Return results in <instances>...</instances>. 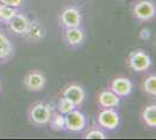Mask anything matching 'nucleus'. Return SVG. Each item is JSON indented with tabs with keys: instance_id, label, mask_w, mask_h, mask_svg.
<instances>
[{
	"instance_id": "1",
	"label": "nucleus",
	"mask_w": 156,
	"mask_h": 140,
	"mask_svg": "<svg viewBox=\"0 0 156 140\" xmlns=\"http://www.w3.org/2000/svg\"><path fill=\"white\" fill-rule=\"evenodd\" d=\"M29 117H30V120L34 124H36V125H46L50 121V118H51L50 107L46 105V104H42V103L35 104L30 109Z\"/></svg>"
},
{
	"instance_id": "2",
	"label": "nucleus",
	"mask_w": 156,
	"mask_h": 140,
	"mask_svg": "<svg viewBox=\"0 0 156 140\" xmlns=\"http://www.w3.org/2000/svg\"><path fill=\"white\" fill-rule=\"evenodd\" d=\"M128 64L134 71H144L150 67L151 61L143 50H135L129 55Z\"/></svg>"
},
{
	"instance_id": "3",
	"label": "nucleus",
	"mask_w": 156,
	"mask_h": 140,
	"mask_svg": "<svg viewBox=\"0 0 156 140\" xmlns=\"http://www.w3.org/2000/svg\"><path fill=\"white\" fill-rule=\"evenodd\" d=\"M65 117V128L71 132H79L85 127L86 119L85 116L77 110H72L69 113L64 114Z\"/></svg>"
},
{
	"instance_id": "4",
	"label": "nucleus",
	"mask_w": 156,
	"mask_h": 140,
	"mask_svg": "<svg viewBox=\"0 0 156 140\" xmlns=\"http://www.w3.org/2000/svg\"><path fill=\"white\" fill-rule=\"evenodd\" d=\"M98 124L107 130H114L119 125V116L112 107H104L98 114Z\"/></svg>"
},
{
	"instance_id": "5",
	"label": "nucleus",
	"mask_w": 156,
	"mask_h": 140,
	"mask_svg": "<svg viewBox=\"0 0 156 140\" xmlns=\"http://www.w3.org/2000/svg\"><path fill=\"white\" fill-rule=\"evenodd\" d=\"M133 13L134 16L139 20H150L155 16V5L149 0H141L135 4Z\"/></svg>"
},
{
	"instance_id": "6",
	"label": "nucleus",
	"mask_w": 156,
	"mask_h": 140,
	"mask_svg": "<svg viewBox=\"0 0 156 140\" xmlns=\"http://www.w3.org/2000/svg\"><path fill=\"white\" fill-rule=\"evenodd\" d=\"M23 82H25V85H26L28 90H30V91H40L42 88L44 87L46 77L37 70H33L29 74H27Z\"/></svg>"
},
{
	"instance_id": "7",
	"label": "nucleus",
	"mask_w": 156,
	"mask_h": 140,
	"mask_svg": "<svg viewBox=\"0 0 156 140\" xmlns=\"http://www.w3.org/2000/svg\"><path fill=\"white\" fill-rule=\"evenodd\" d=\"M111 90L119 97H126L132 92L133 84L126 77H117L111 83Z\"/></svg>"
},
{
	"instance_id": "8",
	"label": "nucleus",
	"mask_w": 156,
	"mask_h": 140,
	"mask_svg": "<svg viewBox=\"0 0 156 140\" xmlns=\"http://www.w3.org/2000/svg\"><path fill=\"white\" fill-rule=\"evenodd\" d=\"M29 23H30V21L27 19V16H25L23 14L18 13L8 21L11 31L16 34V35H22V36H25L27 29L29 27Z\"/></svg>"
},
{
	"instance_id": "9",
	"label": "nucleus",
	"mask_w": 156,
	"mask_h": 140,
	"mask_svg": "<svg viewBox=\"0 0 156 140\" xmlns=\"http://www.w3.org/2000/svg\"><path fill=\"white\" fill-rule=\"evenodd\" d=\"M63 97L70 100L75 106H77L83 103L85 98V92L82 89V87H79L77 84H72V85H69L63 91Z\"/></svg>"
},
{
	"instance_id": "10",
	"label": "nucleus",
	"mask_w": 156,
	"mask_h": 140,
	"mask_svg": "<svg viewBox=\"0 0 156 140\" xmlns=\"http://www.w3.org/2000/svg\"><path fill=\"white\" fill-rule=\"evenodd\" d=\"M61 20H62V23L66 28L78 27L80 23V14L78 12V9L73 8V7H69V8H66L62 12Z\"/></svg>"
},
{
	"instance_id": "11",
	"label": "nucleus",
	"mask_w": 156,
	"mask_h": 140,
	"mask_svg": "<svg viewBox=\"0 0 156 140\" xmlns=\"http://www.w3.org/2000/svg\"><path fill=\"white\" fill-rule=\"evenodd\" d=\"M98 104L101 107H114L119 104V96L112 90H104L98 96Z\"/></svg>"
},
{
	"instance_id": "12",
	"label": "nucleus",
	"mask_w": 156,
	"mask_h": 140,
	"mask_svg": "<svg viewBox=\"0 0 156 140\" xmlns=\"http://www.w3.org/2000/svg\"><path fill=\"white\" fill-rule=\"evenodd\" d=\"M65 40L70 46L75 47L80 45L84 40V33L82 29H79L78 27H71V28H66L65 32Z\"/></svg>"
},
{
	"instance_id": "13",
	"label": "nucleus",
	"mask_w": 156,
	"mask_h": 140,
	"mask_svg": "<svg viewBox=\"0 0 156 140\" xmlns=\"http://www.w3.org/2000/svg\"><path fill=\"white\" fill-rule=\"evenodd\" d=\"M25 36L30 40H40L44 36V29L39 22H30Z\"/></svg>"
},
{
	"instance_id": "14",
	"label": "nucleus",
	"mask_w": 156,
	"mask_h": 140,
	"mask_svg": "<svg viewBox=\"0 0 156 140\" xmlns=\"http://www.w3.org/2000/svg\"><path fill=\"white\" fill-rule=\"evenodd\" d=\"M12 52H13V47L11 41L0 31V61L7 59L12 54Z\"/></svg>"
},
{
	"instance_id": "15",
	"label": "nucleus",
	"mask_w": 156,
	"mask_h": 140,
	"mask_svg": "<svg viewBox=\"0 0 156 140\" xmlns=\"http://www.w3.org/2000/svg\"><path fill=\"white\" fill-rule=\"evenodd\" d=\"M144 123L149 127H156V105H149L142 113Z\"/></svg>"
},
{
	"instance_id": "16",
	"label": "nucleus",
	"mask_w": 156,
	"mask_h": 140,
	"mask_svg": "<svg viewBox=\"0 0 156 140\" xmlns=\"http://www.w3.org/2000/svg\"><path fill=\"white\" fill-rule=\"evenodd\" d=\"M15 14H16L15 7L0 4V20L1 21H4V22H7V23H8V21L11 20Z\"/></svg>"
},
{
	"instance_id": "17",
	"label": "nucleus",
	"mask_w": 156,
	"mask_h": 140,
	"mask_svg": "<svg viewBox=\"0 0 156 140\" xmlns=\"http://www.w3.org/2000/svg\"><path fill=\"white\" fill-rule=\"evenodd\" d=\"M50 120H51V126L54 130H56V131L65 130V117L62 113L52 114Z\"/></svg>"
},
{
	"instance_id": "18",
	"label": "nucleus",
	"mask_w": 156,
	"mask_h": 140,
	"mask_svg": "<svg viewBox=\"0 0 156 140\" xmlns=\"http://www.w3.org/2000/svg\"><path fill=\"white\" fill-rule=\"evenodd\" d=\"M144 91L150 95V96H156V76L155 75H150L147 77V80L144 81Z\"/></svg>"
},
{
	"instance_id": "19",
	"label": "nucleus",
	"mask_w": 156,
	"mask_h": 140,
	"mask_svg": "<svg viewBox=\"0 0 156 140\" xmlns=\"http://www.w3.org/2000/svg\"><path fill=\"white\" fill-rule=\"evenodd\" d=\"M58 111L59 113L62 114H66L69 113L70 111H72L73 109H75V105L72 104L71 102L69 99H66L65 97H63V98H61L58 102Z\"/></svg>"
},
{
	"instance_id": "20",
	"label": "nucleus",
	"mask_w": 156,
	"mask_h": 140,
	"mask_svg": "<svg viewBox=\"0 0 156 140\" xmlns=\"http://www.w3.org/2000/svg\"><path fill=\"white\" fill-rule=\"evenodd\" d=\"M86 139H105L106 135H105L101 131H98V130H92L90 132H87L85 135Z\"/></svg>"
},
{
	"instance_id": "21",
	"label": "nucleus",
	"mask_w": 156,
	"mask_h": 140,
	"mask_svg": "<svg viewBox=\"0 0 156 140\" xmlns=\"http://www.w3.org/2000/svg\"><path fill=\"white\" fill-rule=\"evenodd\" d=\"M23 0H0V4H4V5H8V6L12 7H19L22 4Z\"/></svg>"
},
{
	"instance_id": "22",
	"label": "nucleus",
	"mask_w": 156,
	"mask_h": 140,
	"mask_svg": "<svg viewBox=\"0 0 156 140\" xmlns=\"http://www.w3.org/2000/svg\"><path fill=\"white\" fill-rule=\"evenodd\" d=\"M149 36H150V31L149 29H147V28H144V29H142V31L140 32V38H141L142 40L149 39Z\"/></svg>"
}]
</instances>
